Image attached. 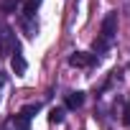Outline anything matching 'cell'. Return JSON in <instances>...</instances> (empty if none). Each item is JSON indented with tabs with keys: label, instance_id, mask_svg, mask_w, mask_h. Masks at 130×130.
<instances>
[{
	"label": "cell",
	"instance_id": "cell-1",
	"mask_svg": "<svg viewBox=\"0 0 130 130\" xmlns=\"http://www.w3.org/2000/svg\"><path fill=\"white\" fill-rule=\"evenodd\" d=\"M115 33H117V13L112 10V13H107V15L102 18L100 36H97V41H94V56L110 51V46H112V41H115Z\"/></svg>",
	"mask_w": 130,
	"mask_h": 130
},
{
	"label": "cell",
	"instance_id": "cell-2",
	"mask_svg": "<svg viewBox=\"0 0 130 130\" xmlns=\"http://www.w3.org/2000/svg\"><path fill=\"white\" fill-rule=\"evenodd\" d=\"M15 51H21L18 38H15L13 28L3 23V26H0V54H3V56H8V54H15Z\"/></svg>",
	"mask_w": 130,
	"mask_h": 130
},
{
	"label": "cell",
	"instance_id": "cell-3",
	"mask_svg": "<svg viewBox=\"0 0 130 130\" xmlns=\"http://www.w3.org/2000/svg\"><path fill=\"white\" fill-rule=\"evenodd\" d=\"M94 61H97V56L94 54H87V51H74L69 56V64L77 67V69H89V67H94Z\"/></svg>",
	"mask_w": 130,
	"mask_h": 130
},
{
	"label": "cell",
	"instance_id": "cell-4",
	"mask_svg": "<svg viewBox=\"0 0 130 130\" xmlns=\"http://www.w3.org/2000/svg\"><path fill=\"white\" fill-rule=\"evenodd\" d=\"M21 31H23L28 38H33V36L38 33V23H36V15H23V18H21Z\"/></svg>",
	"mask_w": 130,
	"mask_h": 130
},
{
	"label": "cell",
	"instance_id": "cell-5",
	"mask_svg": "<svg viewBox=\"0 0 130 130\" xmlns=\"http://www.w3.org/2000/svg\"><path fill=\"white\" fill-rule=\"evenodd\" d=\"M10 67H13V72H15L18 77H23V74L28 72V61L23 59V54H21V51H15V54L10 56Z\"/></svg>",
	"mask_w": 130,
	"mask_h": 130
},
{
	"label": "cell",
	"instance_id": "cell-6",
	"mask_svg": "<svg viewBox=\"0 0 130 130\" xmlns=\"http://www.w3.org/2000/svg\"><path fill=\"white\" fill-rule=\"evenodd\" d=\"M28 127H31V120H28V117H23L21 112L5 122V130H28Z\"/></svg>",
	"mask_w": 130,
	"mask_h": 130
},
{
	"label": "cell",
	"instance_id": "cell-7",
	"mask_svg": "<svg viewBox=\"0 0 130 130\" xmlns=\"http://www.w3.org/2000/svg\"><path fill=\"white\" fill-rule=\"evenodd\" d=\"M82 105H84V92H69L67 94V102H64L67 110H79Z\"/></svg>",
	"mask_w": 130,
	"mask_h": 130
},
{
	"label": "cell",
	"instance_id": "cell-8",
	"mask_svg": "<svg viewBox=\"0 0 130 130\" xmlns=\"http://www.w3.org/2000/svg\"><path fill=\"white\" fill-rule=\"evenodd\" d=\"M43 3V0H26V5H23V15H36L38 5Z\"/></svg>",
	"mask_w": 130,
	"mask_h": 130
},
{
	"label": "cell",
	"instance_id": "cell-9",
	"mask_svg": "<svg viewBox=\"0 0 130 130\" xmlns=\"http://www.w3.org/2000/svg\"><path fill=\"white\" fill-rule=\"evenodd\" d=\"M64 115H67V107H54L48 112V120L51 122H64Z\"/></svg>",
	"mask_w": 130,
	"mask_h": 130
},
{
	"label": "cell",
	"instance_id": "cell-10",
	"mask_svg": "<svg viewBox=\"0 0 130 130\" xmlns=\"http://www.w3.org/2000/svg\"><path fill=\"white\" fill-rule=\"evenodd\" d=\"M38 110H41V105H38V102H31V105H26V107H23V110H21V115H23V117H28V120H31V117H33V115H36V112H38Z\"/></svg>",
	"mask_w": 130,
	"mask_h": 130
},
{
	"label": "cell",
	"instance_id": "cell-11",
	"mask_svg": "<svg viewBox=\"0 0 130 130\" xmlns=\"http://www.w3.org/2000/svg\"><path fill=\"white\" fill-rule=\"evenodd\" d=\"M21 3H23V0H3V3H0V8H3L5 13H13V10H18Z\"/></svg>",
	"mask_w": 130,
	"mask_h": 130
},
{
	"label": "cell",
	"instance_id": "cell-12",
	"mask_svg": "<svg viewBox=\"0 0 130 130\" xmlns=\"http://www.w3.org/2000/svg\"><path fill=\"white\" fill-rule=\"evenodd\" d=\"M122 122H125V125H130V100H127V105H125V112H122Z\"/></svg>",
	"mask_w": 130,
	"mask_h": 130
},
{
	"label": "cell",
	"instance_id": "cell-13",
	"mask_svg": "<svg viewBox=\"0 0 130 130\" xmlns=\"http://www.w3.org/2000/svg\"><path fill=\"white\" fill-rule=\"evenodd\" d=\"M3 82H5V77H3V74H0V84H3Z\"/></svg>",
	"mask_w": 130,
	"mask_h": 130
}]
</instances>
